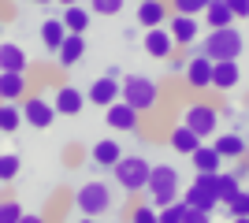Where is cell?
Wrapping results in <instances>:
<instances>
[{
	"label": "cell",
	"instance_id": "obj_1",
	"mask_svg": "<svg viewBox=\"0 0 249 223\" xmlns=\"http://www.w3.org/2000/svg\"><path fill=\"white\" fill-rule=\"evenodd\" d=\"M178 186H182V182H178V171L171 168V164H156L153 175H149V186H145L149 205L164 208V205L178 201Z\"/></svg>",
	"mask_w": 249,
	"mask_h": 223
},
{
	"label": "cell",
	"instance_id": "obj_2",
	"mask_svg": "<svg viewBox=\"0 0 249 223\" xmlns=\"http://www.w3.org/2000/svg\"><path fill=\"white\" fill-rule=\"evenodd\" d=\"M123 101L134 104L138 112H153L160 104V86L149 78V74H126L123 78Z\"/></svg>",
	"mask_w": 249,
	"mask_h": 223
},
{
	"label": "cell",
	"instance_id": "obj_3",
	"mask_svg": "<svg viewBox=\"0 0 249 223\" xmlns=\"http://www.w3.org/2000/svg\"><path fill=\"white\" fill-rule=\"evenodd\" d=\"M242 49H246V41H242L238 26H223V30H208V41H205L201 52L219 64V60H238Z\"/></svg>",
	"mask_w": 249,
	"mask_h": 223
},
{
	"label": "cell",
	"instance_id": "obj_4",
	"mask_svg": "<svg viewBox=\"0 0 249 223\" xmlns=\"http://www.w3.org/2000/svg\"><path fill=\"white\" fill-rule=\"evenodd\" d=\"M74 208L82 216H104L112 208V186L108 182H82L78 190H74Z\"/></svg>",
	"mask_w": 249,
	"mask_h": 223
},
{
	"label": "cell",
	"instance_id": "obj_5",
	"mask_svg": "<svg viewBox=\"0 0 249 223\" xmlns=\"http://www.w3.org/2000/svg\"><path fill=\"white\" fill-rule=\"evenodd\" d=\"M112 175H115V182H119L126 193H138V190H145V186H149L153 168H149L145 156H123V160L112 168Z\"/></svg>",
	"mask_w": 249,
	"mask_h": 223
},
{
	"label": "cell",
	"instance_id": "obj_6",
	"mask_svg": "<svg viewBox=\"0 0 249 223\" xmlns=\"http://www.w3.org/2000/svg\"><path fill=\"white\" fill-rule=\"evenodd\" d=\"M186 201H190V208L216 212V205H223L219 201V171H197L194 186L186 190Z\"/></svg>",
	"mask_w": 249,
	"mask_h": 223
},
{
	"label": "cell",
	"instance_id": "obj_7",
	"mask_svg": "<svg viewBox=\"0 0 249 223\" xmlns=\"http://www.w3.org/2000/svg\"><path fill=\"white\" fill-rule=\"evenodd\" d=\"M182 123H186V127H194L201 134V138L208 141V134H216V127H219V112L212 104H190L186 112H182Z\"/></svg>",
	"mask_w": 249,
	"mask_h": 223
},
{
	"label": "cell",
	"instance_id": "obj_8",
	"mask_svg": "<svg viewBox=\"0 0 249 223\" xmlns=\"http://www.w3.org/2000/svg\"><path fill=\"white\" fill-rule=\"evenodd\" d=\"M22 116H26V123H30L34 130H49L52 119L60 116V112H56V104H49L45 97H26V101H22Z\"/></svg>",
	"mask_w": 249,
	"mask_h": 223
},
{
	"label": "cell",
	"instance_id": "obj_9",
	"mask_svg": "<svg viewBox=\"0 0 249 223\" xmlns=\"http://www.w3.org/2000/svg\"><path fill=\"white\" fill-rule=\"evenodd\" d=\"M212 74H216V60H208L205 52H197V56L186 64L182 78H186L190 89H208V86H212Z\"/></svg>",
	"mask_w": 249,
	"mask_h": 223
},
{
	"label": "cell",
	"instance_id": "obj_10",
	"mask_svg": "<svg viewBox=\"0 0 249 223\" xmlns=\"http://www.w3.org/2000/svg\"><path fill=\"white\" fill-rule=\"evenodd\" d=\"M167 30H171V37H175V45H194L201 34V22L197 15H182V11H171V19H167Z\"/></svg>",
	"mask_w": 249,
	"mask_h": 223
},
{
	"label": "cell",
	"instance_id": "obj_11",
	"mask_svg": "<svg viewBox=\"0 0 249 223\" xmlns=\"http://www.w3.org/2000/svg\"><path fill=\"white\" fill-rule=\"evenodd\" d=\"M138 119H142V112L134 104H126V101H115V104L104 108V123L115 130H138Z\"/></svg>",
	"mask_w": 249,
	"mask_h": 223
},
{
	"label": "cell",
	"instance_id": "obj_12",
	"mask_svg": "<svg viewBox=\"0 0 249 223\" xmlns=\"http://www.w3.org/2000/svg\"><path fill=\"white\" fill-rule=\"evenodd\" d=\"M138 26H145V30H153V26H167V19H171V8H167L164 0H138Z\"/></svg>",
	"mask_w": 249,
	"mask_h": 223
},
{
	"label": "cell",
	"instance_id": "obj_13",
	"mask_svg": "<svg viewBox=\"0 0 249 223\" xmlns=\"http://www.w3.org/2000/svg\"><path fill=\"white\" fill-rule=\"evenodd\" d=\"M145 52L153 56V60H167V56L175 52V37H171L167 26H153V30H145Z\"/></svg>",
	"mask_w": 249,
	"mask_h": 223
},
{
	"label": "cell",
	"instance_id": "obj_14",
	"mask_svg": "<svg viewBox=\"0 0 249 223\" xmlns=\"http://www.w3.org/2000/svg\"><path fill=\"white\" fill-rule=\"evenodd\" d=\"M115 101H123V86H119V78H97L93 86H89V104H101V108H108V104H115Z\"/></svg>",
	"mask_w": 249,
	"mask_h": 223
},
{
	"label": "cell",
	"instance_id": "obj_15",
	"mask_svg": "<svg viewBox=\"0 0 249 223\" xmlns=\"http://www.w3.org/2000/svg\"><path fill=\"white\" fill-rule=\"evenodd\" d=\"M167 141H171V149H175V153H182V156H194V153L201 149V141H205V138H201L194 127L178 123V127H171V138H167Z\"/></svg>",
	"mask_w": 249,
	"mask_h": 223
},
{
	"label": "cell",
	"instance_id": "obj_16",
	"mask_svg": "<svg viewBox=\"0 0 249 223\" xmlns=\"http://www.w3.org/2000/svg\"><path fill=\"white\" fill-rule=\"evenodd\" d=\"M89 156H93V164H97V168H115V164H119V160H123L126 153L119 149V141L104 138V141H97V145L89 149Z\"/></svg>",
	"mask_w": 249,
	"mask_h": 223
},
{
	"label": "cell",
	"instance_id": "obj_17",
	"mask_svg": "<svg viewBox=\"0 0 249 223\" xmlns=\"http://www.w3.org/2000/svg\"><path fill=\"white\" fill-rule=\"evenodd\" d=\"M52 104H56V112H60V116H78V112H82V104H86V97L78 93L74 86H60Z\"/></svg>",
	"mask_w": 249,
	"mask_h": 223
},
{
	"label": "cell",
	"instance_id": "obj_18",
	"mask_svg": "<svg viewBox=\"0 0 249 223\" xmlns=\"http://www.w3.org/2000/svg\"><path fill=\"white\" fill-rule=\"evenodd\" d=\"M67 34H71V30H67V22H63V19H45L41 22V45L49 49V52H60V45L67 41Z\"/></svg>",
	"mask_w": 249,
	"mask_h": 223
},
{
	"label": "cell",
	"instance_id": "obj_19",
	"mask_svg": "<svg viewBox=\"0 0 249 223\" xmlns=\"http://www.w3.org/2000/svg\"><path fill=\"white\" fill-rule=\"evenodd\" d=\"M234 11H231V4L227 0H212L208 4V11H205V22H208V30H223V26H234Z\"/></svg>",
	"mask_w": 249,
	"mask_h": 223
},
{
	"label": "cell",
	"instance_id": "obj_20",
	"mask_svg": "<svg viewBox=\"0 0 249 223\" xmlns=\"http://www.w3.org/2000/svg\"><path fill=\"white\" fill-rule=\"evenodd\" d=\"M242 78L238 71V60H219L216 64V74H212V89H234Z\"/></svg>",
	"mask_w": 249,
	"mask_h": 223
},
{
	"label": "cell",
	"instance_id": "obj_21",
	"mask_svg": "<svg viewBox=\"0 0 249 223\" xmlns=\"http://www.w3.org/2000/svg\"><path fill=\"white\" fill-rule=\"evenodd\" d=\"M56 56H60V67H74L86 56V37H82V34H67V41L60 45V52H56Z\"/></svg>",
	"mask_w": 249,
	"mask_h": 223
},
{
	"label": "cell",
	"instance_id": "obj_22",
	"mask_svg": "<svg viewBox=\"0 0 249 223\" xmlns=\"http://www.w3.org/2000/svg\"><path fill=\"white\" fill-rule=\"evenodd\" d=\"M0 71H19V74H26V52H22L15 41H4V45H0Z\"/></svg>",
	"mask_w": 249,
	"mask_h": 223
},
{
	"label": "cell",
	"instance_id": "obj_23",
	"mask_svg": "<svg viewBox=\"0 0 249 223\" xmlns=\"http://www.w3.org/2000/svg\"><path fill=\"white\" fill-rule=\"evenodd\" d=\"M0 97H4V101L26 97V78H22L19 71H0Z\"/></svg>",
	"mask_w": 249,
	"mask_h": 223
},
{
	"label": "cell",
	"instance_id": "obj_24",
	"mask_svg": "<svg viewBox=\"0 0 249 223\" xmlns=\"http://www.w3.org/2000/svg\"><path fill=\"white\" fill-rule=\"evenodd\" d=\"M212 145L219 149V156H223V160H242V156H246V141H242V134H219Z\"/></svg>",
	"mask_w": 249,
	"mask_h": 223
},
{
	"label": "cell",
	"instance_id": "obj_25",
	"mask_svg": "<svg viewBox=\"0 0 249 223\" xmlns=\"http://www.w3.org/2000/svg\"><path fill=\"white\" fill-rule=\"evenodd\" d=\"M190 160H194V168H197V171H219V164H223L219 149H216V145H205V141H201V149H197Z\"/></svg>",
	"mask_w": 249,
	"mask_h": 223
},
{
	"label": "cell",
	"instance_id": "obj_26",
	"mask_svg": "<svg viewBox=\"0 0 249 223\" xmlns=\"http://www.w3.org/2000/svg\"><path fill=\"white\" fill-rule=\"evenodd\" d=\"M60 19L67 22V30H71V34H86V30H89V11H86V8H78V4L63 8V15H60Z\"/></svg>",
	"mask_w": 249,
	"mask_h": 223
},
{
	"label": "cell",
	"instance_id": "obj_27",
	"mask_svg": "<svg viewBox=\"0 0 249 223\" xmlns=\"http://www.w3.org/2000/svg\"><path fill=\"white\" fill-rule=\"evenodd\" d=\"M22 119H26V116H22V108L15 104V101H4V108H0V130H4V134H15Z\"/></svg>",
	"mask_w": 249,
	"mask_h": 223
},
{
	"label": "cell",
	"instance_id": "obj_28",
	"mask_svg": "<svg viewBox=\"0 0 249 223\" xmlns=\"http://www.w3.org/2000/svg\"><path fill=\"white\" fill-rule=\"evenodd\" d=\"M186 216H190V201H186V197L160 208V223H186Z\"/></svg>",
	"mask_w": 249,
	"mask_h": 223
},
{
	"label": "cell",
	"instance_id": "obj_29",
	"mask_svg": "<svg viewBox=\"0 0 249 223\" xmlns=\"http://www.w3.org/2000/svg\"><path fill=\"white\" fill-rule=\"evenodd\" d=\"M238 182L242 179L234 175V171H219V201H223V205H227L231 197H238V190H242Z\"/></svg>",
	"mask_w": 249,
	"mask_h": 223
},
{
	"label": "cell",
	"instance_id": "obj_30",
	"mask_svg": "<svg viewBox=\"0 0 249 223\" xmlns=\"http://www.w3.org/2000/svg\"><path fill=\"white\" fill-rule=\"evenodd\" d=\"M212 0H171V11H182V15H205Z\"/></svg>",
	"mask_w": 249,
	"mask_h": 223
},
{
	"label": "cell",
	"instance_id": "obj_31",
	"mask_svg": "<svg viewBox=\"0 0 249 223\" xmlns=\"http://www.w3.org/2000/svg\"><path fill=\"white\" fill-rule=\"evenodd\" d=\"M130 223H160V208L156 205H138L130 212Z\"/></svg>",
	"mask_w": 249,
	"mask_h": 223
},
{
	"label": "cell",
	"instance_id": "obj_32",
	"mask_svg": "<svg viewBox=\"0 0 249 223\" xmlns=\"http://www.w3.org/2000/svg\"><path fill=\"white\" fill-rule=\"evenodd\" d=\"M123 8L126 0H89V11H97V15H119Z\"/></svg>",
	"mask_w": 249,
	"mask_h": 223
},
{
	"label": "cell",
	"instance_id": "obj_33",
	"mask_svg": "<svg viewBox=\"0 0 249 223\" xmlns=\"http://www.w3.org/2000/svg\"><path fill=\"white\" fill-rule=\"evenodd\" d=\"M22 216H26V212L19 208V201H11V197H8V201H0V223H19Z\"/></svg>",
	"mask_w": 249,
	"mask_h": 223
},
{
	"label": "cell",
	"instance_id": "obj_34",
	"mask_svg": "<svg viewBox=\"0 0 249 223\" xmlns=\"http://www.w3.org/2000/svg\"><path fill=\"white\" fill-rule=\"evenodd\" d=\"M15 175H19V156H15V153H4V156H0V179L11 182Z\"/></svg>",
	"mask_w": 249,
	"mask_h": 223
},
{
	"label": "cell",
	"instance_id": "obj_35",
	"mask_svg": "<svg viewBox=\"0 0 249 223\" xmlns=\"http://www.w3.org/2000/svg\"><path fill=\"white\" fill-rule=\"evenodd\" d=\"M227 212H231V220H234V216H249V190H238V197H231Z\"/></svg>",
	"mask_w": 249,
	"mask_h": 223
},
{
	"label": "cell",
	"instance_id": "obj_36",
	"mask_svg": "<svg viewBox=\"0 0 249 223\" xmlns=\"http://www.w3.org/2000/svg\"><path fill=\"white\" fill-rule=\"evenodd\" d=\"M186 223H212V212H205V208H190Z\"/></svg>",
	"mask_w": 249,
	"mask_h": 223
},
{
	"label": "cell",
	"instance_id": "obj_37",
	"mask_svg": "<svg viewBox=\"0 0 249 223\" xmlns=\"http://www.w3.org/2000/svg\"><path fill=\"white\" fill-rule=\"evenodd\" d=\"M231 4V11L238 15V19H249V0H227Z\"/></svg>",
	"mask_w": 249,
	"mask_h": 223
},
{
	"label": "cell",
	"instance_id": "obj_38",
	"mask_svg": "<svg viewBox=\"0 0 249 223\" xmlns=\"http://www.w3.org/2000/svg\"><path fill=\"white\" fill-rule=\"evenodd\" d=\"M167 64H171V71H186V64H190V60H182V56H175V52H171V56H167Z\"/></svg>",
	"mask_w": 249,
	"mask_h": 223
},
{
	"label": "cell",
	"instance_id": "obj_39",
	"mask_svg": "<svg viewBox=\"0 0 249 223\" xmlns=\"http://www.w3.org/2000/svg\"><path fill=\"white\" fill-rule=\"evenodd\" d=\"M234 175H238V179H246V175H249V164H246V160H234Z\"/></svg>",
	"mask_w": 249,
	"mask_h": 223
},
{
	"label": "cell",
	"instance_id": "obj_40",
	"mask_svg": "<svg viewBox=\"0 0 249 223\" xmlns=\"http://www.w3.org/2000/svg\"><path fill=\"white\" fill-rule=\"evenodd\" d=\"M19 223H45V216H22Z\"/></svg>",
	"mask_w": 249,
	"mask_h": 223
},
{
	"label": "cell",
	"instance_id": "obj_41",
	"mask_svg": "<svg viewBox=\"0 0 249 223\" xmlns=\"http://www.w3.org/2000/svg\"><path fill=\"white\" fill-rule=\"evenodd\" d=\"M231 223H249V216H234V220H231Z\"/></svg>",
	"mask_w": 249,
	"mask_h": 223
},
{
	"label": "cell",
	"instance_id": "obj_42",
	"mask_svg": "<svg viewBox=\"0 0 249 223\" xmlns=\"http://www.w3.org/2000/svg\"><path fill=\"white\" fill-rule=\"evenodd\" d=\"M60 4H63V8H71V4H78V0H60Z\"/></svg>",
	"mask_w": 249,
	"mask_h": 223
},
{
	"label": "cell",
	"instance_id": "obj_43",
	"mask_svg": "<svg viewBox=\"0 0 249 223\" xmlns=\"http://www.w3.org/2000/svg\"><path fill=\"white\" fill-rule=\"evenodd\" d=\"M78 223H97V220H93V216H86V220H78Z\"/></svg>",
	"mask_w": 249,
	"mask_h": 223
},
{
	"label": "cell",
	"instance_id": "obj_44",
	"mask_svg": "<svg viewBox=\"0 0 249 223\" xmlns=\"http://www.w3.org/2000/svg\"><path fill=\"white\" fill-rule=\"evenodd\" d=\"M30 4H37V8H41V4H49V0H30Z\"/></svg>",
	"mask_w": 249,
	"mask_h": 223
}]
</instances>
